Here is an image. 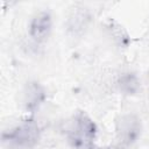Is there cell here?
<instances>
[{"label":"cell","instance_id":"6da1fadb","mask_svg":"<svg viewBox=\"0 0 149 149\" xmlns=\"http://www.w3.org/2000/svg\"><path fill=\"white\" fill-rule=\"evenodd\" d=\"M42 137V129L38 121L33 116L20 121L1 130L0 141L3 149H35Z\"/></svg>","mask_w":149,"mask_h":149},{"label":"cell","instance_id":"7a4b0ae2","mask_svg":"<svg viewBox=\"0 0 149 149\" xmlns=\"http://www.w3.org/2000/svg\"><path fill=\"white\" fill-rule=\"evenodd\" d=\"M98 126L85 111L78 109L71 114L64 127V139L72 149H88L94 146Z\"/></svg>","mask_w":149,"mask_h":149},{"label":"cell","instance_id":"3957f363","mask_svg":"<svg viewBox=\"0 0 149 149\" xmlns=\"http://www.w3.org/2000/svg\"><path fill=\"white\" fill-rule=\"evenodd\" d=\"M144 126L141 118L132 112H126L116 116L114 121V137L119 147L130 148L142 137Z\"/></svg>","mask_w":149,"mask_h":149},{"label":"cell","instance_id":"277c9868","mask_svg":"<svg viewBox=\"0 0 149 149\" xmlns=\"http://www.w3.org/2000/svg\"><path fill=\"white\" fill-rule=\"evenodd\" d=\"M48 101V88L37 79L27 80L20 92V104L22 109L34 115Z\"/></svg>","mask_w":149,"mask_h":149},{"label":"cell","instance_id":"5b68a950","mask_svg":"<svg viewBox=\"0 0 149 149\" xmlns=\"http://www.w3.org/2000/svg\"><path fill=\"white\" fill-rule=\"evenodd\" d=\"M54 15L49 9L35 12L28 22L27 33L30 41L36 45H42L49 41L54 31Z\"/></svg>","mask_w":149,"mask_h":149},{"label":"cell","instance_id":"8992f818","mask_svg":"<svg viewBox=\"0 0 149 149\" xmlns=\"http://www.w3.org/2000/svg\"><path fill=\"white\" fill-rule=\"evenodd\" d=\"M93 19L94 15L88 7L84 5H74L72 8H70L66 15L64 29L69 37L79 38L90 30Z\"/></svg>","mask_w":149,"mask_h":149},{"label":"cell","instance_id":"52a82bcc","mask_svg":"<svg viewBox=\"0 0 149 149\" xmlns=\"http://www.w3.org/2000/svg\"><path fill=\"white\" fill-rule=\"evenodd\" d=\"M114 85L119 94L128 98L136 97L142 91V79L134 70L121 71L116 76Z\"/></svg>","mask_w":149,"mask_h":149},{"label":"cell","instance_id":"ba28073f","mask_svg":"<svg viewBox=\"0 0 149 149\" xmlns=\"http://www.w3.org/2000/svg\"><path fill=\"white\" fill-rule=\"evenodd\" d=\"M106 36L111 40V42L119 49H127L129 44H132V38L127 29L119 23L118 21L109 19L104 24Z\"/></svg>","mask_w":149,"mask_h":149},{"label":"cell","instance_id":"9c48e42d","mask_svg":"<svg viewBox=\"0 0 149 149\" xmlns=\"http://www.w3.org/2000/svg\"><path fill=\"white\" fill-rule=\"evenodd\" d=\"M88 149H105V148H101V147H98V146H95V144H94V146H92V147H91V148H88Z\"/></svg>","mask_w":149,"mask_h":149},{"label":"cell","instance_id":"30bf717a","mask_svg":"<svg viewBox=\"0 0 149 149\" xmlns=\"http://www.w3.org/2000/svg\"><path fill=\"white\" fill-rule=\"evenodd\" d=\"M148 42H149V30H148Z\"/></svg>","mask_w":149,"mask_h":149}]
</instances>
